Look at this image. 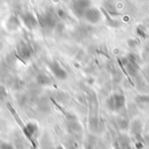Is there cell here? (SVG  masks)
<instances>
[{
  "label": "cell",
  "instance_id": "cell-10",
  "mask_svg": "<svg viewBox=\"0 0 149 149\" xmlns=\"http://www.w3.org/2000/svg\"><path fill=\"white\" fill-rule=\"evenodd\" d=\"M7 94H8V93H7V90L5 89V87L3 86H0V100L5 99Z\"/></svg>",
  "mask_w": 149,
  "mask_h": 149
},
{
  "label": "cell",
  "instance_id": "cell-3",
  "mask_svg": "<svg viewBox=\"0 0 149 149\" xmlns=\"http://www.w3.org/2000/svg\"><path fill=\"white\" fill-rule=\"evenodd\" d=\"M49 69L52 72V73L58 79L64 80L67 78V72L57 62V61H52L49 64Z\"/></svg>",
  "mask_w": 149,
  "mask_h": 149
},
{
  "label": "cell",
  "instance_id": "cell-7",
  "mask_svg": "<svg viewBox=\"0 0 149 149\" xmlns=\"http://www.w3.org/2000/svg\"><path fill=\"white\" fill-rule=\"evenodd\" d=\"M38 132V126L35 123H28L24 127V133L28 137L35 135Z\"/></svg>",
  "mask_w": 149,
  "mask_h": 149
},
{
  "label": "cell",
  "instance_id": "cell-11",
  "mask_svg": "<svg viewBox=\"0 0 149 149\" xmlns=\"http://www.w3.org/2000/svg\"><path fill=\"white\" fill-rule=\"evenodd\" d=\"M0 149H14V148L10 143L3 142V143H0Z\"/></svg>",
  "mask_w": 149,
  "mask_h": 149
},
{
  "label": "cell",
  "instance_id": "cell-8",
  "mask_svg": "<svg viewBox=\"0 0 149 149\" xmlns=\"http://www.w3.org/2000/svg\"><path fill=\"white\" fill-rule=\"evenodd\" d=\"M37 82L41 86H47L51 83V79L46 74L42 73L38 74V76L37 77Z\"/></svg>",
  "mask_w": 149,
  "mask_h": 149
},
{
  "label": "cell",
  "instance_id": "cell-12",
  "mask_svg": "<svg viewBox=\"0 0 149 149\" xmlns=\"http://www.w3.org/2000/svg\"><path fill=\"white\" fill-rule=\"evenodd\" d=\"M58 16L59 17H61V18H64V17H65V13L64 10H58Z\"/></svg>",
  "mask_w": 149,
  "mask_h": 149
},
{
  "label": "cell",
  "instance_id": "cell-2",
  "mask_svg": "<svg viewBox=\"0 0 149 149\" xmlns=\"http://www.w3.org/2000/svg\"><path fill=\"white\" fill-rule=\"evenodd\" d=\"M83 17L90 24H97L101 19V13L97 8L90 7L85 12Z\"/></svg>",
  "mask_w": 149,
  "mask_h": 149
},
{
  "label": "cell",
  "instance_id": "cell-13",
  "mask_svg": "<svg viewBox=\"0 0 149 149\" xmlns=\"http://www.w3.org/2000/svg\"><path fill=\"white\" fill-rule=\"evenodd\" d=\"M56 149H64V148H63L62 147H60V146H59V147H58V148H57Z\"/></svg>",
  "mask_w": 149,
  "mask_h": 149
},
{
  "label": "cell",
  "instance_id": "cell-5",
  "mask_svg": "<svg viewBox=\"0 0 149 149\" xmlns=\"http://www.w3.org/2000/svg\"><path fill=\"white\" fill-rule=\"evenodd\" d=\"M91 7L90 0H77L73 4V10L76 15L83 17L84 12Z\"/></svg>",
  "mask_w": 149,
  "mask_h": 149
},
{
  "label": "cell",
  "instance_id": "cell-9",
  "mask_svg": "<svg viewBox=\"0 0 149 149\" xmlns=\"http://www.w3.org/2000/svg\"><path fill=\"white\" fill-rule=\"evenodd\" d=\"M19 55L22 58L26 59L31 56V52L29 51L28 48H21L19 51Z\"/></svg>",
  "mask_w": 149,
  "mask_h": 149
},
{
  "label": "cell",
  "instance_id": "cell-4",
  "mask_svg": "<svg viewBox=\"0 0 149 149\" xmlns=\"http://www.w3.org/2000/svg\"><path fill=\"white\" fill-rule=\"evenodd\" d=\"M21 21L23 22L24 26L29 30L35 29L38 24V21L37 17L31 12H26L23 14L21 16Z\"/></svg>",
  "mask_w": 149,
  "mask_h": 149
},
{
  "label": "cell",
  "instance_id": "cell-6",
  "mask_svg": "<svg viewBox=\"0 0 149 149\" xmlns=\"http://www.w3.org/2000/svg\"><path fill=\"white\" fill-rule=\"evenodd\" d=\"M21 22L16 16H11L9 17L6 23V26L9 31H17L20 27Z\"/></svg>",
  "mask_w": 149,
  "mask_h": 149
},
{
  "label": "cell",
  "instance_id": "cell-1",
  "mask_svg": "<svg viewBox=\"0 0 149 149\" xmlns=\"http://www.w3.org/2000/svg\"><path fill=\"white\" fill-rule=\"evenodd\" d=\"M126 103V99L123 94L115 93L112 95L107 100V107L111 111L118 112L124 107Z\"/></svg>",
  "mask_w": 149,
  "mask_h": 149
}]
</instances>
